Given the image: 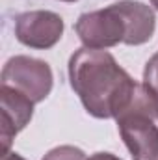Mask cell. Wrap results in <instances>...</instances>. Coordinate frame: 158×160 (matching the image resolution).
Here are the masks:
<instances>
[{
  "label": "cell",
  "instance_id": "6da1fadb",
  "mask_svg": "<svg viewBox=\"0 0 158 160\" xmlns=\"http://www.w3.org/2000/svg\"><path fill=\"white\" fill-rule=\"evenodd\" d=\"M69 80L86 112L97 119L117 118L138 88V82L110 52L87 47L78 48L71 56Z\"/></svg>",
  "mask_w": 158,
  "mask_h": 160
},
{
  "label": "cell",
  "instance_id": "7a4b0ae2",
  "mask_svg": "<svg viewBox=\"0 0 158 160\" xmlns=\"http://www.w3.org/2000/svg\"><path fill=\"white\" fill-rule=\"evenodd\" d=\"M158 101L151 91L138 84L132 101L116 121L119 134L134 160H158Z\"/></svg>",
  "mask_w": 158,
  "mask_h": 160
},
{
  "label": "cell",
  "instance_id": "3957f363",
  "mask_svg": "<svg viewBox=\"0 0 158 160\" xmlns=\"http://www.w3.org/2000/svg\"><path fill=\"white\" fill-rule=\"evenodd\" d=\"M52 71L47 62L30 56L9 58L2 69V86H9L32 102H41L52 89Z\"/></svg>",
  "mask_w": 158,
  "mask_h": 160
},
{
  "label": "cell",
  "instance_id": "277c9868",
  "mask_svg": "<svg viewBox=\"0 0 158 160\" xmlns=\"http://www.w3.org/2000/svg\"><path fill=\"white\" fill-rule=\"evenodd\" d=\"M75 30L84 47L99 50L125 43L126 38V22L117 4H112L104 9L82 13L75 24Z\"/></svg>",
  "mask_w": 158,
  "mask_h": 160
},
{
  "label": "cell",
  "instance_id": "5b68a950",
  "mask_svg": "<svg viewBox=\"0 0 158 160\" xmlns=\"http://www.w3.org/2000/svg\"><path fill=\"white\" fill-rule=\"evenodd\" d=\"M63 36V19L54 11H24L15 19V38L32 48H50Z\"/></svg>",
  "mask_w": 158,
  "mask_h": 160
},
{
  "label": "cell",
  "instance_id": "8992f818",
  "mask_svg": "<svg viewBox=\"0 0 158 160\" xmlns=\"http://www.w3.org/2000/svg\"><path fill=\"white\" fill-rule=\"evenodd\" d=\"M0 104H2V121H0V125H2V128H0L2 155H6L11 145V140L30 123L36 102H32L21 91L13 89L9 86H2L0 88Z\"/></svg>",
  "mask_w": 158,
  "mask_h": 160
},
{
  "label": "cell",
  "instance_id": "52a82bcc",
  "mask_svg": "<svg viewBox=\"0 0 158 160\" xmlns=\"http://www.w3.org/2000/svg\"><path fill=\"white\" fill-rule=\"evenodd\" d=\"M119 11L125 17L126 22V38L125 45H143L153 38L156 28V17L155 11L136 0H119L116 2Z\"/></svg>",
  "mask_w": 158,
  "mask_h": 160
},
{
  "label": "cell",
  "instance_id": "ba28073f",
  "mask_svg": "<svg viewBox=\"0 0 158 160\" xmlns=\"http://www.w3.org/2000/svg\"><path fill=\"white\" fill-rule=\"evenodd\" d=\"M43 160H87V157L84 155V151L73 145H60L52 151H48Z\"/></svg>",
  "mask_w": 158,
  "mask_h": 160
},
{
  "label": "cell",
  "instance_id": "9c48e42d",
  "mask_svg": "<svg viewBox=\"0 0 158 160\" xmlns=\"http://www.w3.org/2000/svg\"><path fill=\"white\" fill-rule=\"evenodd\" d=\"M143 86L151 91V95L158 101V52L147 62L143 71Z\"/></svg>",
  "mask_w": 158,
  "mask_h": 160
},
{
  "label": "cell",
  "instance_id": "30bf717a",
  "mask_svg": "<svg viewBox=\"0 0 158 160\" xmlns=\"http://www.w3.org/2000/svg\"><path fill=\"white\" fill-rule=\"evenodd\" d=\"M89 160H121V158L114 157V155H110V153H95Z\"/></svg>",
  "mask_w": 158,
  "mask_h": 160
},
{
  "label": "cell",
  "instance_id": "8fae6325",
  "mask_svg": "<svg viewBox=\"0 0 158 160\" xmlns=\"http://www.w3.org/2000/svg\"><path fill=\"white\" fill-rule=\"evenodd\" d=\"M2 160H24V158L17 153H6V155H2Z\"/></svg>",
  "mask_w": 158,
  "mask_h": 160
},
{
  "label": "cell",
  "instance_id": "7c38bea8",
  "mask_svg": "<svg viewBox=\"0 0 158 160\" xmlns=\"http://www.w3.org/2000/svg\"><path fill=\"white\" fill-rule=\"evenodd\" d=\"M151 4H153V6H155V8L158 9V0H151Z\"/></svg>",
  "mask_w": 158,
  "mask_h": 160
},
{
  "label": "cell",
  "instance_id": "4fadbf2b",
  "mask_svg": "<svg viewBox=\"0 0 158 160\" xmlns=\"http://www.w3.org/2000/svg\"><path fill=\"white\" fill-rule=\"evenodd\" d=\"M63 2H75V0H63Z\"/></svg>",
  "mask_w": 158,
  "mask_h": 160
}]
</instances>
